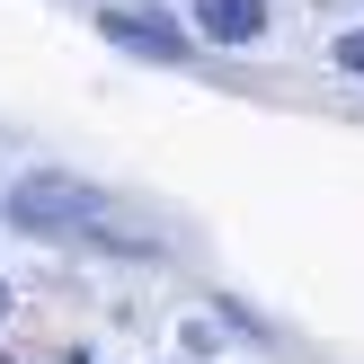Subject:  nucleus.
<instances>
[{"mask_svg": "<svg viewBox=\"0 0 364 364\" xmlns=\"http://www.w3.org/2000/svg\"><path fill=\"white\" fill-rule=\"evenodd\" d=\"M116 213V196L89 187V178L71 169H18L9 187H0V223L18 231V240H45V249H80L89 223H107Z\"/></svg>", "mask_w": 364, "mask_h": 364, "instance_id": "1", "label": "nucleus"}, {"mask_svg": "<svg viewBox=\"0 0 364 364\" xmlns=\"http://www.w3.org/2000/svg\"><path fill=\"white\" fill-rule=\"evenodd\" d=\"M89 18H98V36L116 53H134V63H196V53H205L169 0H98Z\"/></svg>", "mask_w": 364, "mask_h": 364, "instance_id": "2", "label": "nucleus"}, {"mask_svg": "<svg viewBox=\"0 0 364 364\" xmlns=\"http://www.w3.org/2000/svg\"><path fill=\"white\" fill-rule=\"evenodd\" d=\"M178 18L196 45H223V53H258L276 36V0H187Z\"/></svg>", "mask_w": 364, "mask_h": 364, "instance_id": "3", "label": "nucleus"}, {"mask_svg": "<svg viewBox=\"0 0 364 364\" xmlns=\"http://www.w3.org/2000/svg\"><path fill=\"white\" fill-rule=\"evenodd\" d=\"M80 249H98V258H116V267H169V240H160V231L116 223V213H107V223H89V231H80Z\"/></svg>", "mask_w": 364, "mask_h": 364, "instance_id": "4", "label": "nucleus"}, {"mask_svg": "<svg viewBox=\"0 0 364 364\" xmlns=\"http://www.w3.org/2000/svg\"><path fill=\"white\" fill-rule=\"evenodd\" d=\"M223 347H231V329H223V320H205V311H196V320H178V355H187V364H213Z\"/></svg>", "mask_w": 364, "mask_h": 364, "instance_id": "5", "label": "nucleus"}, {"mask_svg": "<svg viewBox=\"0 0 364 364\" xmlns=\"http://www.w3.org/2000/svg\"><path fill=\"white\" fill-rule=\"evenodd\" d=\"M329 71H338V80H364V18L329 36Z\"/></svg>", "mask_w": 364, "mask_h": 364, "instance_id": "6", "label": "nucleus"}, {"mask_svg": "<svg viewBox=\"0 0 364 364\" xmlns=\"http://www.w3.org/2000/svg\"><path fill=\"white\" fill-rule=\"evenodd\" d=\"M9 311H18V284H9V276H0V329H9Z\"/></svg>", "mask_w": 364, "mask_h": 364, "instance_id": "7", "label": "nucleus"}]
</instances>
